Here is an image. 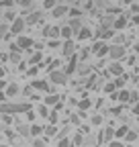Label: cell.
Returning a JSON list of instances; mask_svg holds the SVG:
<instances>
[{
    "mask_svg": "<svg viewBox=\"0 0 139 147\" xmlns=\"http://www.w3.org/2000/svg\"><path fill=\"white\" fill-rule=\"evenodd\" d=\"M33 110L31 102H23V104H14V102H0V115H16V113H29Z\"/></svg>",
    "mask_w": 139,
    "mask_h": 147,
    "instance_id": "obj_1",
    "label": "cell"
},
{
    "mask_svg": "<svg viewBox=\"0 0 139 147\" xmlns=\"http://www.w3.org/2000/svg\"><path fill=\"white\" fill-rule=\"evenodd\" d=\"M109 57L113 59V61H123L125 57H127V47L125 45H111V49H109Z\"/></svg>",
    "mask_w": 139,
    "mask_h": 147,
    "instance_id": "obj_2",
    "label": "cell"
},
{
    "mask_svg": "<svg viewBox=\"0 0 139 147\" xmlns=\"http://www.w3.org/2000/svg\"><path fill=\"white\" fill-rule=\"evenodd\" d=\"M67 74L65 71H59V69H53V71H49V82L51 84H55V86H63L67 84Z\"/></svg>",
    "mask_w": 139,
    "mask_h": 147,
    "instance_id": "obj_3",
    "label": "cell"
},
{
    "mask_svg": "<svg viewBox=\"0 0 139 147\" xmlns=\"http://www.w3.org/2000/svg\"><path fill=\"white\" fill-rule=\"evenodd\" d=\"M25 29H27V21H25L23 16H19L14 23H10V33H12V35H16V37L23 35V31H25Z\"/></svg>",
    "mask_w": 139,
    "mask_h": 147,
    "instance_id": "obj_4",
    "label": "cell"
},
{
    "mask_svg": "<svg viewBox=\"0 0 139 147\" xmlns=\"http://www.w3.org/2000/svg\"><path fill=\"white\" fill-rule=\"evenodd\" d=\"M43 37H49V39H59V37H61V27H57V25L43 27Z\"/></svg>",
    "mask_w": 139,
    "mask_h": 147,
    "instance_id": "obj_5",
    "label": "cell"
},
{
    "mask_svg": "<svg viewBox=\"0 0 139 147\" xmlns=\"http://www.w3.org/2000/svg\"><path fill=\"white\" fill-rule=\"evenodd\" d=\"M16 45L21 47V51H29L31 47H35V41L31 37H27V35H19L16 37Z\"/></svg>",
    "mask_w": 139,
    "mask_h": 147,
    "instance_id": "obj_6",
    "label": "cell"
},
{
    "mask_svg": "<svg viewBox=\"0 0 139 147\" xmlns=\"http://www.w3.org/2000/svg\"><path fill=\"white\" fill-rule=\"evenodd\" d=\"M127 23H129V12H127V14H121V16H115V25H113V29L119 33V31H123V29L127 27Z\"/></svg>",
    "mask_w": 139,
    "mask_h": 147,
    "instance_id": "obj_7",
    "label": "cell"
},
{
    "mask_svg": "<svg viewBox=\"0 0 139 147\" xmlns=\"http://www.w3.org/2000/svg\"><path fill=\"white\" fill-rule=\"evenodd\" d=\"M35 90H39V92H47V94H49V92H53V88H51L49 86V82L47 80H33V84H31Z\"/></svg>",
    "mask_w": 139,
    "mask_h": 147,
    "instance_id": "obj_8",
    "label": "cell"
},
{
    "mask_svg": "<svg viewBox=\"0 0 139 147\" xmlns=\"http://www.w3.org/2000/svg\"><path fill=\"white\" fill-rule=\"evenodd\" d=\"M41 18H43V14H41V10H33L25 21H27V27H33V25H37V23H41Z\"/></svg>",
    "mask_w": 139,
    "mask_h": 147,
    "instance_id": "obj_9",
    "label": "cell"
},
{
    "mask_svg": "<svg viewBox=\"0 0 139 147\" xmlns=\"http://www.w3.org/2000/svg\"><path fill=\"white\" fill-rule=\"evenodd\" d=\"M51 14H53V18H61V16L70 14V6L67 4H57L53 10H51Z\"/></svg>",
    "mask_w": 139,
    "mask_h": 147,
    "instance_id": "obj_10",
    "label": "cell"
},
{
    "mask_svg": "<svg viewBox=\"0 0 139 147\" xmlns=\"http://www.w3.org/2000/svg\"><path fill=\"white\" fill-rule=\"evenodd\" d=\"M100 141H104V143H111V141H115V129L109 125L104 131L100 133Z\"/></svg>",
    "mask_w": 139,
    "mask_h": 147,
    "instance_id": "obj_11",
    "label": "cell"
},
{
    "mask_svg": "<svg viewBox=\"0 0 139 147\" xmlns=\"http://www.w3.org/2000/svg\"><path fill=\"white\" fill-rule=\"evenodd\" d=\"M78 59H80V57H76V55H72V57H70V63H67V67L63 69L67 76H72V74L78 71Z\"/></svg>",
    "mask_w": 139,
    "mask_h": 147,
    "instance_id": "obj_12",
    "label": "cell"
},
{
    "mask_svg": "<svg viewBox=\"0 0 139 147\" xmlns=\"http://www.w3.org/2000/svg\"><path fill=\"white\" fill-rule=\"evenodd\" d=\"M109 74H113V76H121V74H125V67L121 61H113L109 65Z\"/></svg>",
    "mask_w": 139,
    "mask_h": 147,
    "instance_id": "obj_13",
    "label": "cell"
},
{
    "mask_svg": "<svg viewBox=\"0 0 139 147\" xmlns=\"http://www.w3.org/2000/svg\"><path fill=\"white\" fill-rule=\"evenodd\" d=\"M115 35H117L115 29H100V31H98V39L109 41V39H115Z\"/></svg>",
    "mask_w": 139,
    "mask_h": 147,
    "instance_id": "obj_14",
    "label": "cell"
},
{
    "mask_svg": "<svg viewBox=\"0 0 139 147\" xmlns=\"http://www.w3.org/2000/svg\"><path fill=\"white\" fill-rule=\"evenodd\" d=\"M67 25H70V27H72V31H74V35H78V33H80V31H82V29L86 27V25L82 23V18H70V23H67Z\"/></svg>",
    "mask_w": 139,
    "mask_h": 147,
    "instance_id": "obj_15",
    "label": "cell"
},
{
    "mask_svg": "<svg viewBox=\"0 0 139 147\" xmlns=\"http://www.w3.org/2000/svg\"><path fill=\"white\" fill-rule=\"evenodd\" d=\"M113 25H115V16L102 14V18H100V29H113Z\"/></svg>",
    "mask_w": 139,
    "mask_h": 147,
    "instance_id": "obj_16",
    "label": "cell"
},
{
    "mask_svg": "<svg viewBox=\"0 0 139 147\" xmlns=\"http://www.w3.org/2000/svg\"><path fill=\"white\" fill-rule=\"evenodd\" d=\"M61 53L65 55V57H72V55H74V41H72V39H70V41H63Z\"/></svg>",
    "mask_w": 139,
    "mask_h": 147,
    "instance_id": "obj_17",
    "label": "cell"
},
{
    "mask_svg": "<svg viewBox=\"0 0 139 147\" xmlns=\"http://www.w3.org/2000/svg\"><path fill=\"white\" fill-rule=\"evenodd\" d=\"M76 37H78V41H88V39H92V29H90L88 25H86V27H84V29H82Z\"/></svg>",
    "mask_w": 139,
    "mask_h": 147,
    "instance_id": "obj_18",
    "label": "cell"
},
{
    "mask_svg": "<svg viewBox=\"0 0 139 147\" xmlns=\"http://www.w3.org/2000/svg\"><path fill=\"white\" fill-rule=\"evenodd\" d=\"M19 92H21L19 84H14V82H10V84L6 86V92H4V94H6V98H10V96H16V94H19Z\"/></svg>",
    "mask_w": 139,
    "mask_h": 147,
    "instance_id": "obj_19",
    "label": "cell"
},
{
    "mask_svg": "<svg viewBox=\"0 0 139 147\" xmlns=\"http://www.w3.org/2000/svg\"><path fill=\"white\" fill-rule=\"evenodd\" d=\"M45 104H47V106H53V108H55V106L59 104V96L55 94V92H49V94H47V98H45Z\"/></svg>",
    "mask_w": 139,
    "mask_h": 147,
    "instance_id": "obj_20",
    "label": "cell"
},
{
    "mask_svg": "<svg viewBox=\"0 0 139 147\" xmlns=\"http://www.w3.org/2000/svg\"><path fill=\"white\" fill-rule=\"evenodd\" d=\"M127 133H129V127H127V125H121L119 129H115V139H119V141H121V139H125Z\"/></svg>",
    "mask_w": 139,
    "mask_h": 147,
    "instance_id": "obj_21",
    "label": "cell"
},
{
    "mask_svg": "<svg viewBox=\"0 0 139 147\" xmlns=\"http://www.w3.org/2000/svg\"><path fill=\"white\" fill-rule=\"evenodd\" d=\"M45 133V127L43 125H31V137H39V135H43Z\"/></svg>",
    "mask_w": 139,
    "mask_h": 147,
    "instance_id": "obj_22",
    "label": "cell"
},
{
    "mask_svg": "<svg viewBox=\"0 0 139 147\" xmlns=\"http://www.w3.org/2000/svg\"><path fill=\"white\" fill-rule=\"evenodd\" d=\"M72 37H74V31H72V27H70V25H63V27H61V39L70 41Z\"/></svg>",
    "mask_w": 139,
    "mask_h": 147,
    "instance_id": "obj_23",
    "label": "cell"
},
{
    "mask_svg": "<svg viewBox=\"0 0 139 147\" xmlns=\"http://www.w3.org/2000/svg\"><path fill=\"white\" fill-rule=\"evenodd\" d=\"M16 133H19V135H23V137H31V125H27V123L19 125V129H16Z\"/></svg>",
    "mask_w": 139,
    "mask_h": 147,
    "instance_id": "obj_24",
    "label": "cell"
},
{
    "mask_svg": "<svg viewBox=\"0 0 139 147\" xmlns=\"http://www.w3.org/2000/svg\"><path fill=\"white\" fill-rule=\"evenodd\" d=\"M37 115H39L41 119H49V115H51V110H49V106H47V104H41V106L37 108Z\"/></svg>",
    "mask_w": 139,
    "mask_h": 147,
    "instance_id": "obj_25",
    "label": "cell"
},
{
    "mask_svg": "<svg viewBox=\"0 0 139 147\" xmlns=\"http://www.w3.org/2000/svg\"><path fill=\"white\" fill-rule=\"evenodd\" d=\"M90 106H92V100H90V98H82V100L78 102V108L84 110V113H86V110H88Z\"/></svg>",
    "mask_w": 139,
    "mask_h": 147,
    "instance_id": "obj_26",
    "label": "cell"
},
{
    "mask_svg": "<svg viewBox=\"0 0 139 147\" xmlns=\"http://www.w3.org/2000/svg\"><path fill=\"white\" fill-rule=\"evenodd\" d=\"M119 100L125 102V104L131 102V92H129V90H121V92H119Z\"/></svg>",
    "mask_w": 139,
    "mask_h": 147,
    "instance_id": "obj_27",
    "label": "cell"
},
{
    "mask_svg": "<svg viewBox=\"0 0 139 147\" xmlns=\"http://www.w3.org/2000/svg\"><path fill=\"white\" fill-rule=\"evenodd\" d=\"M10 61L19 65V63L23 61V51H14V53H10Z\"/></svg>",
    "mask_w": 139,
    "mask_h": 147,
    "instance_id": "obj_28",
    "label": "cell"
},
{
    "mask_svg": "<svg viewBox=\"0 0 139 147\" xmlns=\"http://www.w3.org/2000/svg\"><path fill=\"white\" fill-rule=\"evenodd\" d=\"M41 61H43V53H41V51H39V53H35L33 57L29 59V63H31V65H39Z\"/></svg>",
    "mask_w": 139,
    "mask_h": 147,
    "instance_id": "obj_29",
    "label": "cell"
},
{
    "mask_svg": "<svg viewBox=\"0 0 139 147\" xmlns=\"http://www.w3.org/2000/svg\"><path fill=\"white\" fill-rule=\"evenodd\" d=\"M57 133V125H47L45 127V137H53Z\"/></svg>",
    "mask_w": 139,
    "mask_h": 147,
    "instance_id": "obj_30",
    "label": "cell"
},
{
    "mask_svg": "<svg viewBox=\"0 0 139 147\" xmlns=\"http://www.w3.org/2000/svg\"><path fill=\"white\" fill-rule=\"evenodd\" d=\"M12 6H16V0H0V8H6V10H10Z\"/></svg>",
    "mask_w": 139,
    "mask_h": 147,
    "instance_id": "obj_31",
    "label": "cell"
},
{
    "mask_svg": "<svg viewBox=\"0 0 139 147\" xmlns=\"http://www.w3.org/2000/svg\"><path fill=\"white\" fill-rule=\"evenodd\" d=\"M16 6L19 8H33V0H16Z\"/></svg>",
    "mask_w": 139,
    "mask_h": 147,
    "instance_id": "obj_32",
    "label": "cell"
},
{
    "mask_svg": "<svg viewBox=\"0 0 139 147\" xmlns=\"http://www.w3.org/2000/svg\"><path fill=\"white\" fill-rule=\"evenodd\" d=\"M115 90H117V84H115V82L104 84V94H115Z\"/></svg>",
    "mask_w": 139,
    "mask_h": 147,
    "instance_id": "obj_33",
    "label": "cell"
},
{
    "mask_svg": "<svg viewBox=\"0 0 139 147\" xmlns=\"http://www.w3.org/2000/svg\"><path fill=\"white\" fill-rule=\"evenodd\" d=\"M47 139H49V137H43V139H33V147H47Z\"/></svg>",
    "mask_w": 139,
    "mask_h": 147,
    "instance_id": "obj_34",
    "label": "cell"
},
{
    "mask_svg": "<svg viewBox=\"0 0 139 147\" xmlns=\"http://www.w3.org/2000/svg\"><path fill=\"white\" fill-rule=\"evenodd\" d=\"M57 121H59V115H57V110L53 108L51 115H49V125H57Z\"/></svg>",
    "mask_w": 139,
    "mask_h": 147,
    "instance_id": "obj_35",
    "label": "cell"
},
{
    "mask_svg": "<svg viewBox=\"0 0 139 147\" xmlns=\"http://www.w3.org/2000/svg\"><path fill=\"white\" fill-rule=\"evenodd\" d=\"M94 0H84L82 2V6H84V10H90V12H94Z\"/></svg>",
    "mask_w": 139,
    "mask_h": 147,
    "instance_id": "obj_36",
    "label": "cell"
},
{
    "mask_svg": "<svg viewBox=\"0 0 139 147\" xmlns=\"http://www.w3.org/2000/svg\"><path fill=\"white\" fill-rule=\"evenodd\" d=\"M0 121H2L4 127H10L12 125V115H0Z\"/></svg>",
    "mask_w": 139,
    "mask_h": 147,
    "instance_id": "obj_37",
    "label": "cell"
},
{
    "mask_svg": "<svg viewBox=\"0 0 139 147\" xmlns=\"http://www.w3.org/2000/svg\"><path fill=\"white\" fill-rule=\"evenodd\" d=\"M57 6V0H43V8H49V10H53Z\"/></svg>",
    "mask_w": 139,
    "mask_h": 147,
    "instance_id": "obj_38",
    "label": "cell"
},
{
    "mask_svg": "<svg viewBox=\"0 0 139 147\" xmlns=\"http://www.w3.org/2000/svg\"><path fill=\"white\" fill-rule=\"evenodd\" d=\"M137 139H139V135H137L135 131H129V133H127V137H125V141H129V143H135Z\"/></svg>",
    "mask_w": 139,
    "mask_h": 147,
    "instance_id": "obj_39",
    "label": "cell"
},
{
    "mask_svg": "<svg viewBox=\"0 0 139 147\" xmlns=\"http://www.w3.org/2000/svg\"><path fill=\"white\" fill-rule=\"evenodd\" d=\"M113 41H115V45H125V35H123V33H121V35L117 33Z\"/></svg>",
    "mask_w": 139,
    "mask_h": 147,
    "instance_id": "obj_40",
    "label": "cell"
},
{
    "mask_svg": "<svg viewBox=\"0 0 139 147\" xmlns=\"http://www.w3.org/2000/svg\"><path fill=\"white\" fill-rule=\"evenodd\" d=\"M37 71H39V65H31V67L27 69V76H29V78H35V76H37Z\"/></svg>",
    "mask_w": 139,
    "mask_h": 147,
    "instance_id": "obj_41",
    "label": "cell"
},
{
    "mask_svg": "<svg viewBox=\"0 0 139 147\" xmlns=\"http://www.w3.org/2000/svg\"><path fill=\"white\" fill-rule=\"evenodd\" d=\"M57 147H72V141H70L67 137H61V139L57 141Z\"/></svg>",
    "mask_w": 139,
    "mask_h": 147,
    "instance_id": "obj_42",
    "label": "cell"
},
{
    "mask_svg": "<svg viewBox=\"0 0 139 147\" xmlns=\"http://www.w3.org/2000/svg\"><path fill=\"white\" fill-rule=\"evenodd\" d=\"M80 16H82L80 8H70V18H80Z\"/></svg>",
    "mask_w": 139,
    "mask_h": 147,
    "instance_id": "obj_43",
    "label": "cell"
},
{
    "mask_svg": "<svg viewBox=\"0 0 139 147\" xmlns=\"http://www.w3.org/2000/svg\"><path fill=\"white\" fill-rule=\"evenodd\" d=\"M102 123H104L102 115H94V117H92V125H96V127H98V125H102Z\"/></svg>",
    "mask_w": 139,
    "mask_h": 147,
    "instance_id": "obj_44",
    "label": "cell"
},
{
    "mask_svg": "<svg viewBox=\"0 0 139 147\" xmlns=\"http://www.w3.org/2000/svg\"><path fill=\"white\" fill-rule=\"evenodd\" d=\"M47 45H49L51 49H55V47H59V45H63V43H61V41H57V39H51V41H49Z\"/></svg>",
    "mask_w": 139,
    "mask_h": 147,
    "instance_id": "obj_45",
    "label": "cell"
},
{
    "mask_svg": "<svg viewBox=\"0 0 139 147\" xmlns=\"http://www.w3.org/2000/svg\"><path fill=\"white\" fill-rule=\"evenodd\" d=\"M109 147H125V145H123V141L115 139V141H111V143H109Z\"/></svg>",
    "mask_w": 139,
    "mask_h": 147,
    "instance_id": "obj_46",
    "label": "cell"
},
{
    "mask_svg": "<svg viewBox=\"0 0 139 147\" xmlns=\"http://www.w3.org/2000/svg\"><path fill=\"white\" fill-rule=\"evenodd\" d=\"M70 123H72V125H80V119H78V115H72V117H70Z\"/></svg>",
    "mask_w": 139,
    "mask_h": 147,
    "instance_id": "obj_47",
    "label": "cell"
},
{
    "mask_svg": "<svg viewBox=\"0 0 139 147\" xmlns=\"http://www.w3.org/2000/svg\"><path fill=\"white\" fill-rule=\"evenodd\" d=\"M33 90H35L33 86H27V88H25L23 92H25V96H31V94H33Z\"/></svg>",
    "mask_w": 139,
    "mask_h": 147,
    "instance_id": "obj_48",
    "label": "cell"
},
{
    "mask_svg": "<svg viewBox=\"0 0 139 147\" xmlns=\"http://www.w3.org/2000/svg\"><path fill=\"white\" fill-rule=\"evenodd\" d=\"M10 59V53H0V61H8Z\"/></svg>",
    "mask_w": 139,
    "mask_h": 147,
    "instance_id": "obj_49",
    "label": "cell"
},
{
    "mask_svg": "<svg viewBox=\"0 0 139 147\" xmlns=\"http://www.w3.org/2000/svg\"><path fill=\"white\" fill-rule=\"evenodd\" d=\"M82 139H84V137H82V133H78V135L74 137V143H76V145H80V143H82Z\"/></svg>",
    "mask_w": 139,
    "mask_h": 147,
    "instance_id": "obj_50",
    "label": "cell"
},
{
    "mask_svg": "<svg viewBox=\"0 0 139 147\" xmlns=\"http://www.w3.org/2000/svg\"><path fill=\"white\" fill-rule=\"evenodd\" d=\"M115 84H117V88H121V86L125 84V78H117V80H115Z\"/></svg>",
    "mask_w": 139,
    "mask_h": 147,
    "instance_id": "obj_51",
    "label": "cell"
},
{
    "mask_svg": "<svg viewBox=\"0 0 139 147\" xmlns=\"http://www.w3.org/2000/svg\"><path fill=\"white\" fill-rule=\"evenodd\" d=\"M139 100V92H131V102H137Z\"/></svg>",
    "mask_w": 139,
    "mask_h": 147,
    "instance_id": "obj_52",
    "label": "cell"
},
{
    "mask_svg": "<svg viewBox=\"0 0 139 147\" xmlns=\"http://www.w3.org/2000/svg\"><path fill=\"white\" fill-rule=\"evenodd\" d=\"M121 110H123V106H115V108L111 110V113H113V115H119V113H121Z\"/></svg>",
    "mask_w": 139,
    "mask_h": 147,
    "instance_id": "obj_53",
    "label": "cell"
},
{
    "mask_svg": "<svg viewBox=\"0 0 139 147\" xmlns=\"http://www.w3.org/2000/svg\"><path fill=\"white\" fill-rule=\"evenodd\" d=\"M27 63H29V61H21V63H19V69L25 71V69H27Z\"/></svg>",
    "mask_w": 139,
    "mask_h": 147,
    "instance_id": "obj_54",
    "label": "cell"
},
{
    "mask_svg": "<svg viewBox=\"0 0 139 147\" xmlns=\"http://www.w3.org/2000/svg\"><path fill=\"white\" fill-rule=\"evenodd\" d=\"M133 25H139V14H133V21H131Z\"/></svg>",
    "mask_w": 139,
    "mask_h": 147,
    "instance_id": "obj_55",
    "label": "cell"
},
{
    "mask_svg": "<svg viewBox=\"0 0 139 147\" xmlns=\"http://www.w3.org/2000/svg\"><path fill=\"white\" fill-rule=\"evenodd\" d=\"M27 119H29V121H33V119H35V113H33V110H29V113H27Z\"/></svg>",
    "mask_w": 139,
    "mask_h": 147,
    "instance_id": "obj_56",
    "label": "cell"
},
{
    "mask_svg": "<svg viewBox=\"0 0 139 147\" xmlns=\"http://www.w3.org/2000/svg\"><path fill=\"white\" fill-rule=\"evenodd\" d=\"M6 86H8V84H6L4 80H0V90H2V88H6Z\"/></svg>",
    "mask_w": 139,
    "mask_h": 147,
    "instance_id": "obj_57",
    "label": "cell"
},
{
    "mask_svg": "<svg viewBox=\"0 0 139 147\" xmlns=\"http://www.w3.org/2000/svg\"><path fill=\"white\" fill-rule=\"evenodd\" d=\"M133 115H139V104H137V106H133Z\"/></svg>",
    "mask_w": 139,
    "mask_h": 147,
    "instance_id": "obj_58",
    "label": "cell"
},
{
    "mask_svg": "<svg viewBox=\"0 0 139 147\" xmlns=\"http://www.w3.org/2000/svg\"><path fill=\"white\" fill-rule=\"evenodd\" d=\"M4 74H6V71H4V67H0V80L4 78Z\"/></svg>",
    "mask_w": 139,
    "mask_h": 147,
    "instance_id": "obj_59",
    "label": "cell"
},
{
    "mask_svg": "<svg viewBox=\"0 0 139 147\" xmlns=\"http://www.w3.org/2000/svg\"><path fill=\"white\" fill-rule=\"evenodd\" d=\"M135 53H139V41L135 43Z\"/></svg>",
    "mask_w": 139,
    "mask_h": 147,
    "instance_id": "obj_60",
    "label": "cell"
},
{
    "mask_svg": "<svg viewBox=\"0 0 139 147\" xmlns=\"http://www.w3.org/2000/svg\"><path fill=\"white\" fill-rule=\"evenodd\" d=\"M137 57H139V55H137Z\"/></svg>",
    "mask_w": 139,
    "mask_h": 147,
    "instance_id": "obj_61",
    "label": "cell"
}]
</instances>
